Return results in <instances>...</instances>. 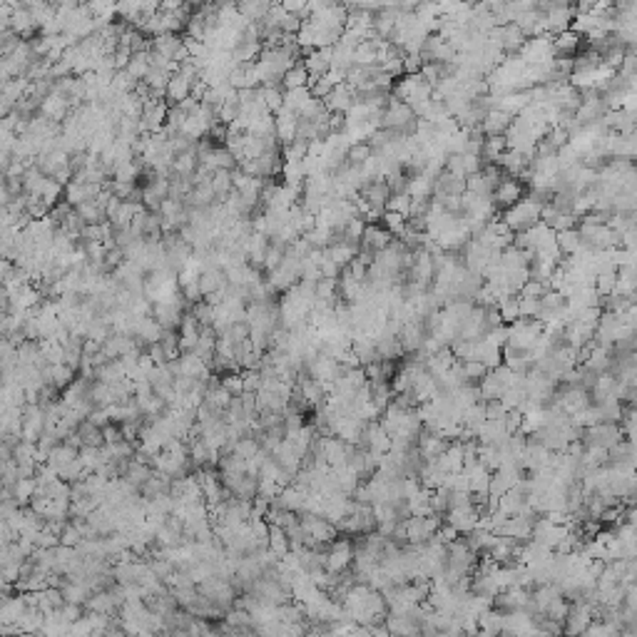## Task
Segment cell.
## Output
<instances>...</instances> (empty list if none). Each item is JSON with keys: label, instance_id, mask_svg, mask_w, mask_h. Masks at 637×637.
<instances>
[{"label": "cell", "instance_id": "11", "mask_svg": "<svg viewBox=\"0 0 637 637\" xmlns=\"http://www.w3.org/2000/svg\"><path fill=\"white\" fill-rule=\"evenodd\" d=\"M304 70L309 73V78H321L329 73L331 68V47L329 50H312L302 57Z\"/></svg>", "mask_w": 637, "mask_h": 637}, {"label": "cell", "instance_id": "18", "mask_svg": "<svg viewBox=\"0 0 637 637\" xmlns=\"http://www.w3.org/2000/svg\"><path fill=\"white\" fill-rule=\"evenodd\" d=\"M75 212H78V217L85 222V227H95V224H103L108 222V217H105V210H100V207L95 205V202H85V205L75 207Z\"/></svg>", "mask_w": 637, "mask_h": 637}, {"label": "cell", "instance_id": "20", "mask_svg": "<svg viewBox=\"0 0 637 637\" xmlns=\"http://www.w3.org/2000/svg\"><path fill=\"white\" fill-rule=\"evenodd\" d=\"M309 100H312V95H309V87H299V90H284V105H281V108L289 110V112H294V115H299Z\"/></svg>", "mask_w": 637, "mask_h": 637}, {"label": "cell", "instance_id": "7", "mask_svg": "<svg viewBox=\"0 0 637 637\" xmlns=\"http://www.w3.org/2000/svg\"><path fill=\"white\" fill-rule=\"evenodd\" d=\"M391 242H393L391 234H388L386 229L381 227V224L376 222V224H366L364 234H361V244H358V247H361V249L374 251V254H379V251L386 249Z\"/></svg>", "mask_w": 637, "mask_h": 637}, {"label": "cell", "instance_id": "10", "mask_svg": "<svg viewBox=\"0 0 637 637\" xmlns=\"http://www.w3.org/2000/svg\"><path fill=\"white\" fill-rule=\"evenodd\" d=\"M229 85L234 90H254L259 87V73H256V65H237V68L229 73Z\"/></svg>", "mask_w": 637, "mask_h": 637}, {"label": "cell", "instance_id": "31", "mask_svg": "<svg viewBox=\"0 0 637 637\" xmlns=\"http://www.w3.org/2000/svg\"><path fill=\"white\" fill-rule=\"evenodd\" d=\"M421 55H404V75H418L421 73Z\"/></svg>", "mask_w": 637, "mask_h": 637}, {"label": "cell", "instance_id": "9", "mask_svg": "<svg viewBox=\"0 0 637 637\" xmlns=\"http://www.w3.org/2000/svg\"><path fill=\"white\" fill-rule=\"evenodd\" d=\"M267 251H269V237H264V234L254 232L244 242V254H247V264H249V267L262 269L264 259H267Z\"/></svg>", "mask_w": 637, "mask_h": 637}, {"label": "cell", "instance_id": "1", "mask_svg": "<svg viewBox=\"0 0 637 637\" xmlns=\"http://www.w3.org/2000/svg\"><path fill=\"white\" fill-rule=\"evenodd\" d=\"M523 194H525V184L506 177V180L493 189V194H490V205H493V210L498 212V214H503V212H508L511 207H515L518 202L523 199Z\"/></svg>", "mask_w": 637, "mask_h": 637}, {"label": "cell", "instance_id": "19", "mask_svg": "<svg viewBox=\"0 0 637 637\" xmlns=\"http://www.w3.org/2000/svg\"><path fill=\"white\" fill-rule=\"evenodd\" d=\"M309 85V73L304 70L302 63H296L291 70H286V75L281 78V87L284 90H299V87Z\"/></svg>", "mask_w": 637, "mask_h": 637}, {"label": "cell", "instance_id": "17", "mask_svg": "<svg viewBox=\"0 0 637 637\" xmlns=\"http://www.w3.org/2000/svg\"><path fill=\"white\" fill-rule=\"evenodd\" d=\"M259 97H262L264 108H267L272 115H277L279 110H281V105H284V87L281 85H277V87L262 85L259 87Z\"/></svg>", "mask_w": 637, "mask_h": 637}, {"label": "cell", "instance_id": "12", "mask_svg": "<svg viewBox=\"0 0 637 637\" xmlns=\"http://www.w3.org/2000/svg\"><path fill=\"white\" fill-rule=\"evenodd\" d=\"M513 117L508 112H501V110H493V112L485 115V119L481 122V132L485 137H503L511 127Z\"/></svg>", "mask_w": 637, "mask_h": 637}, {"label": "cell", "instance_id": "14", "mask_svg": "<svg viewBox=\"0 0 637 637\" xmlns=\"http://www.w3.org/2000/svg\"><path fill=\"white\" fill-rule=\"evenodd\" d=\"M210 187H212V192H214V197H217V205H224L229 194L234 192V187H232V172H229V170L212 172Z\"/></svg>", "mask_w": 637, "mask_h": 637}, {"label": "cell", "instance_id": "25", "mask_svg": "<svg viewBox=\"0 0 637 637\" xmlns=\"http://www.w3.org/2000/svg\"><path fill=\"white\" fill-rule=\"evenodd\" d=\"M25 212H28L30 219H45V217L50 214V207H47L40 197L25 194Z\"/></svg>", "mask_w": 637, "mask_h": 637}, {"label": "cell", "instance_id": "15", "mask_svg": "<svg viewBox=\"0 0 637 637\" xmlns=\"http://www.w3.org/2000/svg\"><path fill=\"white\" fill-rule=\"evenodd\" d=\"M149 50H145V52H135V55L130 57V63H127V75H130L135 82H142L145 78H147V73H149Z\"/></svg>", "mask_w": 637, "mask_h": 637}, {"label": "cell", "instance_id": "16", "mask_svg": "<svg viewBox=\"0 0 637 637\" xmlns=\"http://www.w3.org/2000/svg\"><path fill=\"white\" fill-rule=\"evenodd\" d=\"M433 189H436V180H431V177H426V175H418L409 182V197L411 199H431Z\"/></svg>", "mask_w": 637, "mask_h": 637}, {"label": "cell", "instance_id": "13", "mask_svg": "<svg viewBox=\"0 0 637 637\" xmlns=\"http://www.w3.org/2000/svg\"><path fill=\"white\" fill-rule=\"evenodd\" d=\"M189 95H192V85H189L182 75H177V73L172 75L170 82H167V87H165L167 105H180L182 100H187Z\"/></svg>", "mask_w": 637, "mask_h": 637}, {"label": "cell", "instance_id": "32", "mask_svg": "<svg viewBox=\"0 0 637 637\" xmlns=\"http://www.w3.org/2000/svg\"><path fill=\"white\" fill-rule=\"evenodd\" d=\"M10 30V6L0 3V35Z\"/></svg>", "mask_w": 637, "mask_h": 637}, {"label": "cell", "instance_id": "6", "mask_svg": "<svg viewBox=\"0 0 637 637\" xmlns=\"http://www.w3.org/2000/svg\"><path fill=\"white\" fill-rule=\"evenodd\" d=\"M197 284H199V294H202V299L217 294V291L227 289V277H224V269L205 267L202 269V274H199Z\"/></svg>", "mask_w": 637, "mask_h": 637}, {"label": "cell", "instance_id": "29", "mask_svg": "<svg viewBox=\"0 0 637 637\" xmlns=\"http://www.w3.org/2000/svg\"><path fill=\"white\" fill-rule=\"evenodd\" d=\"M518 312H520V318H538L541 302H538V299H525V296H518Z\"/></svg>", "mask_w": 637, "mask_h": 637}, {"label": "cell", "instance_id": "28", "mask_svg": "<svg viewBox=\"0 0 637 637\" xmlns=\"http://www.w3.org/2000/svg\"><path fill=\"white\" fill-rule=\"evenodd\" d=\"M548 289V284H543V281H535V279H528L523 286H520V291H518V296H525V299H541Z\"/></svg>", "mask_w": 637, "mask_h": 637}, {"label": "cell", "instance_id": "8", "mask_svg": "<svg viewBox=\"0 0 637 637\" xmlns=\"http://www.w3.org/2000/svg\"><path fill=\"white\" fill-rule=\"evenodd\" d=\"M583 38L575 30H563V33L552 35V55L555 57H575L580 52Z\"/></svg>", "mask_w": 637, "mask_h": 637}, {"label": "cell", "instance_id": "3", "mask_svg": "<svg viewBox=\"0 0 637 637\" xmlns=\"http://www.w3.org/2000/svg\"><path fill=\"white\" fill-rule=\"evenodd\" d=\"M73 112V108L68 105V100H63L60 95H55V92H50V95L40 103V117L47 119V122H52V125H63L65 119H68V115Z\"/></svg>", "mask_w": 637, "mask_h": 637}, {"label": "cell", "instance_id": "24", "mask_svg": "<svg viewBox=\"0 0 637 637\" xmlns=\"http://www.w3.org/2000/svg\"><path fill=\"white\" fill-rule=\"evenodd\" d=\"M307 87H309V95H312L314 100H324V97L334 90V85H331V80L326 78V75H321V78H309Z\"/></svg>", "mask_w": 637, "mask_h": 637}, {"label": "cell", "instance_id": "21", "mask_svg": "<svg viewBox=\"0 0 637 637\" xmlns=\"http://www.w3.org/2000/svg\"><path fill=\"white\" fill-rule=\"evenodd\" d=\"M506 137H485L483 149H481V159H485L488 165H495V159L506 152Z\"/></svg>", "mask_w": 637, "mask_h": 637}, {"label": "cell", "instance_id": "27", "mask_svg": "<svg viewBox=\"0 0 637 637\" xmlns=\"http://www.w3.org/2000/svg\"><path fill=\"white\" fill-rule=\"evenodd\" d=\"M159 349L165 351V356H175L177 351H180V334L177 331H162V336H159Z\"/></svg>", "mask_w": 637, "mask_h": 637}, {"label": "cell", "instance_id": "23", "mask_svg": "<svg viewBox=\"0 0 637 637\" xmlns=\"http://www.w3.org/2000/svg\"><path fill=\"white\" fill-rule=\"evenodd\" d=\"M381 227L386 229V232L391 234L393 239H396V237H401V234L406 232V217L393 214V212H383V217H381Z\"/></svg>", "mask_w": 637, "mask_h": 637}, {"label": "cell", "instance_id": "4", "mask_svg": "<svg viewBox=\"0 0 637 637\" xmlns=\"http://www.w3.org/2000/svg\"><path fill=\"white\" fill-rule=\"evenodd\" d=\"M321 103H324V108L329 110L331 115H346L349 110L356 105V97H353L351 87H349L346 82H342V85H336Z\"/></svg>", "mask_w": 637, "mask_h": 637}, {"label": "cell", "instance_id": "5", "mask_svg": "<svg viewBox=\"0 0 637 637\" xmlns=\"http://www.w3.org/2000/svg\"><path fill=\"white\" fill-rule=\"evenodd\" d=\"M10 30L17 35L20 40H28L38 33V25H35L33 15H30L28 6L20 3V6H10Z\"/></svg>", "mask_w": 637, "mask_h": 637}, {"label": "cell", "instance_id": "2", "mask_svg": "<svg viewBox=\"0 0 637 637\" xmlns=\"http://www.w3.org/2000/svg\"><path fill=\"white\" fill-rule=\"evenodd\" d=\"M167 110H170V105H167L165 100H152V103L145 105L142 117H140V125H142L145 135H154V132H159L165 127Z\"/></svg>", "mask_w": 637, "mask_h": 637}, {"label": "cell", "instance_id": "30", "mask_svg": "<svg viewBox=\"0 0 637 637\" xmlns=\"http://www.w3.org/2000/svg\"><path fill=\"white\" fill-rule=\"evenodd\" d=\"M409 205H411V197H388L386 202V212H393V214H401L406 217L409 214Z\"/></svg>", "mask_w": 637, "mask_h": 637}, {"label": "cell", "instance_id": "22", "mask_svg": "<svg viewBox=\"0 0 637 637\" xmlns=\"http://www.w3.org/2000/svg\"><path fill=\"white\" fill-rule=\"evenodd\" d=\"M495 309H498L501 318H503V321H508V324H513L515 318H520V312H518V294H515V296H503V299H498Z\"/></svg>", "mask_w": 637, "mask_h": 637}, {"label": "cell", "instance_id": "33", "mask_svg": "<svg viewBox=\"0 0 637 637\" xmlns=\"http://www.w3.org/2000/svg\"><path fill=\"white\" fill-rule=\"evenodd\" d=\"M13 272H15V264L10 259H0V284H6L8 279L13 277Z\"/></svg>", "mask_w": 637, "mask_h": 637}, {"label": "cell", "instance_id": "26", "mask_svg": "<svg viewBox=\"0 0 637 637\" xmlns=\"http://www.w3.org/2000/svg\"><path fill=\"white\" fill-rule=\"evenodd\" d=\"M192 316L197 318L199 321V326H212V321H214V309L210 307V304L202 299V302H197V304H192Z\"/></svg>", "mask_w": 637, "mask_h": 637}, {"label": "cell", "instance_id": "34", "mask_svg": "<svg viewBox=\"0 0 637 637\" xmlns=\"http://www.w3.org/2000/svg\"><path fill=\"white\" fill-rule=\"evenodd\" d=\"M466 376H483L485 374V366L481 361H466V369H463Z\"/></svg>", "mask_w": 637, "mask_h": 637}, {"label": "cell", "instance_id": "35", "mask_svg": "<svg viewBox=\"0 0 637 637\" xmlns=\"http://www.w3.org/2000/svg\"><path fill=\"white\" fill-rule=\"evenodd\" d=\"M149 353H152V358H154V361H159V364H162V361H165V358H167V356H165V351H162V349H159V344H152V349H149Z\"/></svg>", "mask_w": 637, "mask_h": 637}]
</instances>
